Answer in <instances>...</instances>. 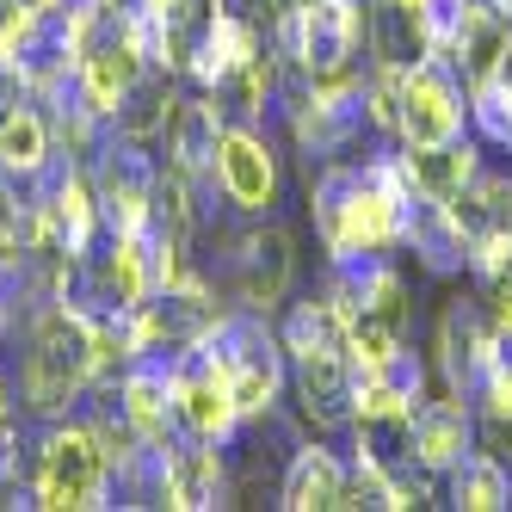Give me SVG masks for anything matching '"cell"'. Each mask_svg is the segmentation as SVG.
<instances>
[{
    "mask_svg": "<svg viewBox=\"0 0 512 512\" xmlns=\"http://www.w3.org/2000/svg\"><path fill=\"white\" fill-rule=\"evenodd\" d=\"M99 383V358H93V315L62 297L44 303L38 321H31V340H25V364H19V389H25V408L38 420H62L75 401Z\"/></svg>",
    "mask_w": 512,
    "mask_h": 512,
    "instance_id": "obj_1",
    "label": "cell"
},
{
    "mask_svg": "<svg viewBox=\"0 0 512 512\" xmlns=\"http://www.w3.org/2000/svg\"><path fill=\"white\" fill-rule=\"evenodd\" d=\"M112 457H105L99 432L87 420H50L38 438V469H31V506H56V512H87V506H112Z\"/></svg>",
    "mask_w": 512,
    "mask_h": 512,
    "instance_id": "obj_2",
    "label": "cell"
},
{
    "mask_svg": "<svg viewBox=\"0 0 512 512\" xmlns=\"http://www.w3.org/2000/svg\"><path fill=\"white\" fill-rule=\"evenodd\" d=\"M173 414H179V438H198V445H229L241 426L235 389L204 346L173 358Z\"/></svg>",
    "mask_w": 512,
    "mask_h": 512,
    "instance_id": "obj_3",
    "label": "cell"
},
{
    "mask_svg": "<svg viewBox=\"0 0 512 512\" xmlns=\"http://www.w3.org/2000/svg\"><path fill=\"white\" fill-rule=\"evenodd\" d=\"M210 179H216V192L229 198V210H241V216H266L278 204V155L260 136V124H223Z\"/></svg>",
    "mask_w": 512,
    "mask_h": 512,
    "instance_id": "obj_4",
    "label": "cell"
},
{
    "mask_svg": "<svg viewBox=\"0 0 512 512\" xmlns=\"http://www.w3.org/2000/svg\"><path fill=\"white\" fill-rule=\"evenodd\" d=\"M401 142L408 149H438V142L463 136V93L451 75H438V62H420L401 75Z\"/></svg>",
    "mask_w": 512,
    "mask_h": 512,
    "instance_id": "obj_5",
    "label": "cell"
},
{
    "mask_svg": "<svg viewBox=\"0 0 512 512\" xmlns=\"http://www.w3.org/2000/svg\"><path fill=\"white\" fill-rule=\"evenodd\" d=\"M364 38L377 68L432 62V0H364Z\"/></svg>",
    "mask_w": 512,
    "mask_h": 512,
    "instance_id": "obj_6",
    "label": "cell"
},
{
    "mask_svg": "<svg viewBox=\"0 0 512 512\" xmlns=\"http://www.w3.org/2000/svg\"><path fill=\"white\" fill-rule=\"evenodd\" d=\"M290 272H297V247H290L284 229H253L235 253V303L241 309H278L284 290H290Z\"/></svg>",
    "mask_w": 512,
    "mask_h": 512,
    "instance_id": "obj_7",
    "label": "cell"
},
{
    "mask_svg": "<svg viewBox=\"0 0 512 512\" xmlns=\"http://www.w3.org/2000/svg\"><path fill=\"white\" fill-rule=\"evenodd\" d=\"M161 142H167V167L198 186L204 173H216V142H223V99H216V93L179 99L173 118H167V130H161Z\"/></svg>",
    "mask_w": 512,
    "mask_h": 512,
    "instance_id": "obj_8",
    "label": "cell"
},
{
    "mask_svg": "<svg viewBox=\"0 0 512 512\" xmlns=\"http://www.w3.org/2000/svg\"><path fill=\"white\" fill-rule=\"evenodd\" d=\"M229 494V469L216 445H198V438H179V445L161 457V506L173 512H204L223 506Z\"/></svg>",
    "mask_w": 512,
    "mask_h": 512,
    "instance_id": "obj_9",
    "label": "cell"
},
{
    "mask_svg": "<svg viewBox=\"0 0 512 512\" xmlns=\"http://www.w3.org/2000/svg\"><path fill=\"white\" fill-rule=\"evenodd\" d=\"M346 463L327 451V445H309L290 457V469H284V482H278V506H290V512H327V506H340L346 500Z\"/></svg>",
    "mask_w": 512,
    "mask_h": 512,
    "instance_id": "obj_10",
    "label": "cell"
},
{
    "mask_svg": "<svg viewBox=\"0 0 512 512\" xmlns=\"http://www.w3.org/2000/svg\"><path fill=\"white\" fill-rule=\"evenodd\" d=\"M50 167H56L50 118H44V112H31V105H13V112H0V173H13L19 186H38Z\"/></svg>",
    "mask_w": 512,
    "mask_h": 512,
    "instance_id": "obj_11",
    "label": "cell"
},
{
    "mask_svg": "<svg viewBox=\"0 0 512 512\" xmlns=\"http://www.w3.org/2000/svg\"><path fill=\"white\" fill-rule=\"evenodd\" d=\"M414 457L420 469H451L457 457H469V414L457 389L445 401H420L414 408Z\"/></svg>",
    "mask_w": 512,
    "mask_h": 512,
    "instance_id": "obj_12",
    "label": "cell"
},
{
    "mask_svg": "<svg viewBox=\"0 0 512 512\" xmlns=\"http://www.w3.org/2000/svg\"><path fill=\"white\" fill-rule=\"evenodd\" d=\"M451 494L469 512H488V506H506L512 500V482H506L500 457H457L451 463Z\"/></svg>",
    "mask_w": 512,
    "mask_h": 512,
    "instance_id": "obj_13",
    "label": "cell"
},
{
    "mask_svg": "<svg viewBox=\"0 0 512 512\" xmlns=\"http://www.w3.org/2000/svg\"><path fill=\"white\" fill-rule=\"evenodd\" d=\"M31 241V204H19L13 173H0V253H25Z\"/></svg>",
    "mask_w": 512,
    "mask_h": 512,
    "instance_id": "obj_14",
    "label": "cell"
},
{
    "mask_svg": "<svg viewBox=\"0 0 512 512\" xmlns=\"http://www.w3.org/2000/svg\"><path fill=\"white\" fill-rule=\"evenodd\" d=\"M87 7H99V13H118V7H124V0H87Z\"/></svg>",
    "mask_w": 512,
    "mask_h": 512,
    "instance_id": "obj_15",
    "label": "cell"
},
{
    "mask_svg": "<svg viewBox=\"0 0 512 512\" xmlns=\"http://www.w3.org/2000/svg\"><path fill=\"white\" fill-rule=\"evenodd\" d=\"M0 414H7V389H0Z\"/></svg>",
    "mask_w": 512,
    "mask_h": 512,
    "instance_id": "obj_16",
    "label": "cell"
}]
</instances>
